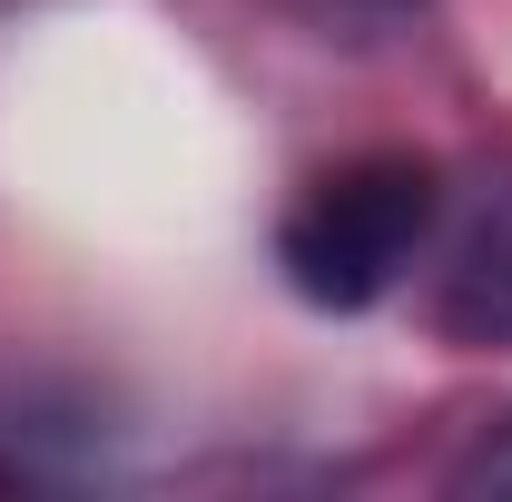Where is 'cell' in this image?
Returning a JSON list of instances; mask_svg holds the SVG:
<instances>
[{
	"label": "cell",
	"mask_w": 512,
	"mask_h": 502,
	"mask_svg": "<svg viewBox=\"0 0 512 502\" xmlns=\"http://www.w3.org/2000/svg\"><path fill=\"white\" fill-rule=\"evenodd\" d=\"M434 207H444V178H434L424 158H404V148L345 158V168H325L316 188L286 207L276 266H286V286H296L306 306L365 315V306H384V296L414 276V256L434 237Z\"/></svg>",
	"instance_id": "6da1fadb"
},
{
	"label": "cell",
	"mask_w": 512,
	"mask_h": 502,
	"mask_svg": "<svg viewBox=\"0 0 512 502\" xmlns=\"http://www.w3.org/2000/svg\"><path fill=\"white\" fill-rule=\"evenodd\" d=\"M434 325L453 345H512V178H483L444 247Z\"/></svg>",
	"instance_id": "7a4b0ae2"
},
{
	"label": "cell",
	"mask_w": 512,
	"mask_h": 502,
	"mask_svg": "<svg viewBox=\"0 0 512 502\" xmlns=\"http://www.w3.org/2000/svg\"><path fill=\"white\" fill-rule=\"evenodd\" d=\"M463 493H512V434H503V443H483V453L463 463Z\"/></svg>",
	"instance_id": "3957f363"
}]
</instances>
